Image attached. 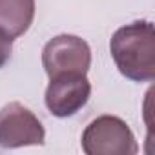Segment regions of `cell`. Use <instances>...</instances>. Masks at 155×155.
Segmentation results:
<instances>
[{
    "label": "cell",
    "instance_id": "6da1fadb",
    "mask_svg": "<svg viewBox=\"0 0 155 155\" xmlns=\"http://www.w3.org/2000/svg\"><path fill=\"white\" fill-rule=\"evenodd\" d=\"M110 51L126 79L135 82L155 79V29L151 22L139 20L117 29Z\"/></svg>",
    "mask_w": 155,
    "mask_h": 155
},
{
    "label": "cell",
    "instance_id": "7a4b0ae2",
    "mask_svg": "<svg viewBox=\"0 0 155 155\" xmlns=\"http://www.w3.org/2000/svg\"><path fill=\"white\" fill-rule=\"evenodd\" d=\"M82 150L88 155H135L139 148L124 120L102 115L82 133Z\"/></svg>",
    "mask_w": 155,
    "mask_h": 155
},
{
    "label": "cell",
    "instance_id": "3957f363",
    "mask_svg": "<svg viewBox=\"0 0 155 155\" xmlns=\"http://www.w3.org/2000/svg\"><path fill=\"white\" fill-rule=\"evenodd\" d=\"M42 64L48 77L62 73H88L91 64L90 46L75 35H58L51 38L42 51Z\"/></svg>",
    "mask_w": 155,
    "mask_h": 155
},
{
    "label": "cell",
    "instance_id": "277c9868",
    "mask_svg": "<svg viewBox=\"0 0 155 155\" xmlns=\"http://www.w3.org/2000/svg\"><path fill=\"white\" fill-rule=\"evenodd\" d=\"M46 106L55 117H71L86 106L91 86L84 73H62L49 79Z\"/></svg>",
    "mask_w": 155,
    "mask_h": 155
},
{
    "label": "cell",
    "instance_id": "5b68a950",
    "mask_svg": "<svg viewBox=\"0 0 155 155\" xmlns=\"http://www.w3.org/2000/svg\"><path fill=\"white\" fill-rule=\"evenodd\" d=\"M44 128L40 120L18 102H11L0 110V146L20 148L44 142Z\"/></svg>",
    "mask_w": 155,
    "mask_h": 155
},
{
    "label": "cell",
    "instance_id": "8992f818",
    "mask_svg": "<svg viewBox=\"0 0 155 155\" xmlns=\"http://www.w3.org/2000/svg\"><path fill=\"white\" fill-rule=\"evenodd\" d=\"M35 17V0H0V31L11 38L24 35Z\"/></svg>",
    "mask_w": 155,
    "mask_h": 155
},
{
    "label": "cell",
    "instance_id": "52a82bcc",
    "mask_svg": "<svg viewBox=\"0 0 155 155\" xmlns=\"http://www.w3.org/2000/svg\"><path fill=\"white\" fill-rule=\"evenodd\" d=\"M11 51H13V38L0 31V68L11 58Z\"/></svg>",
    "mask_w": 155,
    "mask_h": 155
}]
</instances>
